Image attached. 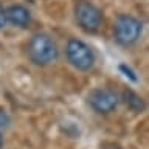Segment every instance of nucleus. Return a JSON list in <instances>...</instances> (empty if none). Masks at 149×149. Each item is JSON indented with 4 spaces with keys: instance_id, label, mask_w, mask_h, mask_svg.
<instances>
[{
    "instance_id": "1",
    "label": "nucleus",
    "mask_w": 149,
    "mask_h": 149,
    "mask_svg": "<svg viewBox=\"0 0 149 149\" xmlns=\"http://www.w3.org/2000/svg\"><path fill=\"white\" fill-rule=\"evenodd\" d=\"M28 56L36 65H48L58 59V47L45 33H37L30 39Z\"/></svg>"
},
{
    "instance_id": "2",
    "label": "nucleus",
    "mask_w": 149,
    "mask_h": 149,
    "mask_svg": "<svg viewBox=\"0 0 149 149\" xmlns=\"http://www.w3.org/2000/svg\"><path fill=\"white\" fill-rule=\"evenodd\" d=\"M65 54H67L68 62L76 70H81V72L90 70L93 64H95V54H93L92 48L86 42L79 39H70L67 42Z\"/></svg>"
},
{
    "instance_id": "3",
    "label": "nucleus",
    "mask_w": 149,
    "mask_h": 149,
    "mask_svg": "<svg viewBox=\"0 0 149 149\" xmlns=\"http://www.w3.org/2000/svg\"><path fill=\"white\" fill-rule=\"evenodd\" d=\"M115 39L118 44L121 45H132L135 44L140 36H141V22L138 19H135L132 16H127V14H121L118 16L115 22Z\"/></svg>"
},
{
    "instance_id": "4",
    "label": "nucleus",
    "mask_w": 149,
    "mask_h": 149,
    "mask_svg": "<svg viewBox=\"0 0 149 149\" xmlns=\"http://www.w3.org/2000/svg\"><path fill=\"white\" fill-rule=\"evenodd\" d=\"M74 16H76L79 26L88 33L98 31L102 25V13L100 11V8H96L93 3L86 2V0H81L76 5Z\"/></svg>"
},
{
    "instance_id": "5",
    "label": "nucleus",
    "mask_w": 149,
    "mask_h": 149,
    "mask_svg": "<svg viewBox=\"0 0 149 149\" xmlns=\"http://www.w3.org/2000/svg\"><path fill=\"white\" fill-rule=\"evenodd\" d=\"M88 104L98 113H110L118 106V95L110 88H95L88 95Z\"/></svg>"
},
{
    "instance_id": "6",
    "label": "nucleus",
    "mask_w": 149,
    "mask_h": 149,
    "mask_svg": "<svg viewBox=\"0 0 149 149\" xmlns=\"http://www.w3.org/2000/svg\"><path fill=\"white\" fill-rule=\"evenodd\" d=\"M6 22L13 23L14 26L26 28L31 23V14L23 5H11L5 9Z\"/></svg>"
},
{
    "instance_id": "7",
    "label": "nucleus",
    "mask_w": 149,
    "mask_h": 149,
    "mask_svg": "<svg viewBox=\"0 0 149 149\" xmlns=\"http://www.w3.org/2000/svg\"><path fill=\"white\" fill-rule=\"evenodd\" d=\"M123 100L130 110H134V112H143L144 110V101L134 90H130V88H126L123 92Z\"/></svg>"
},
{
    "instance_id": "8",
    "label": "nucleus",
    "mask_w": 149,
    "mask_h": 149,
    "mask_svg": "<svg viewBox=\"0 0 149 149\" xmlns=\"http://www.w3.org/2000/svg\"><path fill=\"white\" fill-rule=\"evenodd\" d=\"M9 123V118L6 115V112L5 110H0V127H6Z\"/></svg>"
},
{
    "instance_id": "9",
    "label": "nucleus",
    "mask_w": 149,
    "mask_h": 149,
    "mask_svg": "<svg viewBox=\"0 0 149 149\" xmlns=\"http://www.w3.org/2000/svg\"><path fill=\"white\" fill-rule=\"evenodd\" d=\"M6 16H5V9H3V6L0 5V28H5L6 26Z\"/></svg>"
},
{
    "instance_id": "10",
    "label": "nucleus",
    "mask_w": 149,
    "mask_h": 149,
    "mask_svg": "<svg viewBox=\"0 0 149 149\" xmlns=\"http://www.w3.org/2000/svg\"><path fill=\"white\" fill-rule=\"evenodd\" d=\"M121 70H124V73H126V76H129L130 79H132V81H137V76H134V73L132 72H130V70L129 68H126L124 67V65H121V67H120Z\"/></svg>"
},
{
    "instance_id": "11",
    "label": "nucleus",
    "mask_w": 149,
    "mask_h": 149,
    "mask_svg": "<svg viewBox=\"0 0 149 149\" xmlns=\"http://www.w3.org/2000/svg\"><path fill=\"white\" fill-rule=\"evenodd\" d=\"M104 149H121L120 146H115V144H109V146H106Z\"/></svg>"
},
{
    "instance_id": "12",
    "label": "nucleus",
    "mask_w": 149,
    "mask_h": 149,
    "mask_svg": "<svg viewBox=\"0 0 149 149\" xmlns=\"http://www.w3.org/2000/svg\"><path fill=\"white\" fill-rule=\"evenodd\" d=\"M2 144H3V138H2V134H0V148H2Z\"/></svg>"
}]
</instances>
